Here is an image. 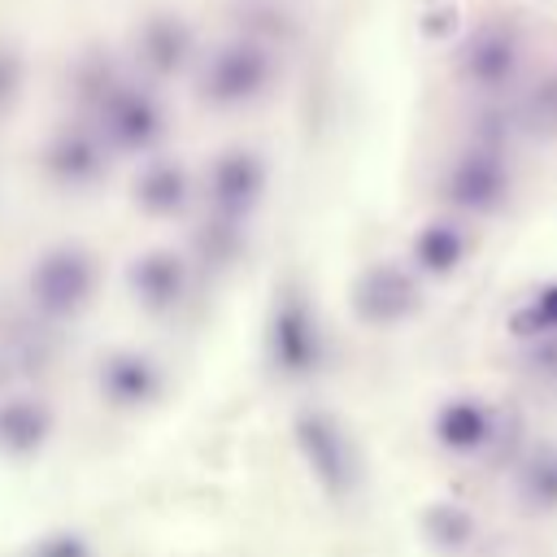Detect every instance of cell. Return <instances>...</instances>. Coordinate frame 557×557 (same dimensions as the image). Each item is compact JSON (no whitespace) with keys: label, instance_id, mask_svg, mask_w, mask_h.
Listing matches in <instances>:
<instances>
[{"label":"cell","instance_id":"1","mask_svg":"<svg viewBox=\"0 0 557 557\" xmlns=\"http://www.w3.org/2000/svg\"><path fill=\"white\" fill-rule=\"evenodd\" d=\"M265 352L283 379H309L326 361V339H322L318 313L296 283L278 287V296H274V309L265 322Z\"/></svg>","mask_w":557,"mask_h":557},{"label":"cell","instance_id":"2","mask_svg":"<svg viewBox=\"0 0 557 557\" xmlns=\"http://www.w3.org/2000/svg\"><path fill=\"white\" fill-rule=\"evenodd\" d=\"M296 448L305 457V466L313 470V479L322 483V492L331 500H348L357 492V448L348 440V431L326 413V409H300L292 422Z\"/></svg>","mask_w":557,"mask_h":557},{"label":"cell","instance_id":"3","mask_svg":"<svg viewBox=\"0 0 557 557\" xmlns=\"http://www.w3.org/2000/svg\"><path fill=\"white\" fill-rule=\"evenodd\" d=\"M270 78H274L270 44H261V39H231V44H222L209 57V65L200 74V96L209 104L231 109V104L257 100L270 87Z\"/></svg>","mask_w":557,"mask_h":557},{"label":"cell","instance_id":"4","mask_svg":"<svg viewBox=\"0 0 557 557\" xmlns=\"http://www.w3.org/2000/svg\"><path fill=\"white\" fill-rule=\"evenodd\" d=\"M96 292V261L78 244L48 248L30 270V305L44 318H74Z\"/></svg>","mask_w":557,"mask_h":557},{"label":"cell","instance_id":"5","mask_svg":"<svg viewBox=\"0 0 557 557\" xmlns=\"http://www.w3.org/2000/svg\"><path fill=\"white\" fill-rule=\"evenodd\" d=\"M509 196V161L505 144L474 139L444 174V200L461 213H492Z\"/></svg>","mask_w":557,"mask_h":557},{"label":"cell","instance_id":"6","mask_svg":"<svg viewBox=\"0 0 557 557\" xmlns=\"http://www.w3.org/2000/svg\"><path fill=\"white\" fill-rule=\"evenodd\" d=\"M91 126H96V135L104 139V148H113V152H144V148H152L157 139H161V131H165V117H161V104H157V96L152 91H144V87H135V83H117L96 109H91Z\"/></svg>","mask_w":557,"mask_h":557},{"label":"cell","instance_id":"7","mask_svg":"<svg viewBox=\"0 0 557 557\" xmlns=\"http://www.w3.org/2000/svg\"><path fill=\"white\" fill-rule=\"evenodd\" d=\"M418 305H422L418 278L396 261H374L352 283V313L366 326H396L409 313H418Z\"/></svg>","mask_w":557,"mask_h":557},{"label":"cell","instance_id":"8","mask_svg":"<svg viewBox=\"0 0 557 557\" xmlns=\"http://www.w3.org/2000/svg\"><path fill=\"white\" fill-rule=\"evenodd\" d=\"M522 65V39L513 22H483L461 48V78L474 91H505L513 87Z\"/></svg>","mask_w":557,"mask_h":557},{"label":"cell","instance_id":"9","mask_svg":"<svg viewBox=\"0 0 557 557\" xmlns=\"http://www.w3.org/2000/svg\"><path fill=\"white\" fill-rule=\"evenodd\" d=\"M265 191V161L248 148H231L209 165L205 178V196H209V213L226 218V222H248V213L257 209Z\"/></svg>","mask_w":557,"mask_h":557},{"label":"cell","instance_id":"10","mask_svg":"<svg viewBox=\"0 0 557 557\" xmlns=\"http://www.w3.org/2000/svg\"><path fill=\"white\" fill-rule=\"evenodd\" d=\"M435 444L457 453V457H474L500 444V413L487 409L479 396H453L435 409Z\"/></svg>","mask_w":557,"mask_h":557},{"label":"cell","instance_id":"11","mask_svg":"<svg viewBox=\"0 0 557 557\" xmlns=\"http://www.w3.org/2000/svg\"><path fill=\"white\" fill-rule=\"evenodd\" d=\"M109 148L96 126H61L44 148V174L61 187H87L104 174Z\"/></svg>","mask_w":557,"mask_h":557},{"label":"cell","instance_id":"12","mask_svg":"<svg viewBox=\"0 0 557 557\" xmlns=\"http://www.w3.org/2000/svg\"><path fill=\"white\" fill-rule=\"evenodd\" d=\"M126 278H131L135 300L148 313H170V309L183 305V296L191 287V265L174 248H152V252H144V257L131 261Z\"/></svg>","mask_w":557,"mask_h":557},{"label":"cell","instance_id":"13","mask_svg":"<svg viewBox=\"0 0 557 557\" xmlns=\"http://www.w3.org/2000/svg\"><path fill=\"white\" fill-rule=\"evenodd\" d=\"M100 392L109 405L117 409H139V405H152L161 396V366L144 352H109L100 361Z\"/></svg>","mask_w":557,"mask_h":557},{"label":"cell","instance_id":"14","mask_svg":"<svg viewBox=\"0 0 557 557\" xmlns=\"http://www.w3.org/2000/svg\"><path fill=\"white\" fill-rule=\"evenodd\" d=\"M135 48H139V61L157 78H170L191 57V30L178 13H152V17H144L139 35H135Z\"/></svg>","mask_w":557,"mask_h":557},{"label":"cell","instance_id":"15","mask_svg":"<svg viewBox=\"0 0 557 557\" xmlns=\"http://www.w3.org/2000/svg\"><path fill=\"white\" fill-rule=\"evenodd\" d=\"M52 435V409L35 396H13L0 400V453L22 461L35 457Z\"/></svg>","mask_w":557,"mask_h":557},{"label":"cell","instance_id":"16","mask_svg":"<svg viewBox=\"0 0 557 557\" xmlns=\"http://www.w3.org/2000/svg\"><path fill=\"white\" fill-rule=\"evenodd\" d=\"M466 252H470V235L453 218H435L413 235V265L422 274L444 278L466 261Z\"/></svg>","mask_w":557,"mask_h":557},{"label":"cell","instance_id":"17","mask_svg":"<svg viewBox=\"0 0 557 557\" xmlns=\"http://www.w3.org/2000/svg\"><path fill=\"white\" fill-rule=\"evenodd\" d=\"M187 196H191V183H187V170L178 161H165V157L148 161L144 174L135 178V205L144 213H152V218L178 213L187 205Z\"/></svg>","mask_w":557,"mask_h":557},{"label":"cell","instance_id":"18","mask_svg":"<svg viewBox=\"0 0 557 557\" xmlns=\"http://www.w3.org/2000/svg\"><path fill=\"white\" fill-rule=\"evenodd\" d=\"M518 500L531 513H557V444H540L518 466Z\"/></svg>","mask_w":557,"mask_h":557},{"label":"cell","instance_id":"19","mask_svg":"<svg viewBox=\"0 0 557 557\" xmlns=\"http://www.w3.org/2000/svg\"><path fill=\"white\" fill-rule=\"evenodd\" d=\"M509 335L522 339V344H535V339H548L557 335V278L535 287L513 313H509Z\"/></svg>","mask_w":557,"mask_h":557},{"label":"cell","instance_id":"20","mask_svg":"<svg viewBox=\"0 0 557 557\" xmlns=\"http://www.w3.org/2000/svg\"><path fill=\"white\" fill-rule=\"evenodd\" d=\"M422 531H426V540H431L435 548L461 553V548L474 540V518H470V509H461V505H453V500H435V505H426V513H422Z\"/></svg>","mask_w":557,"mask_h":557},{"label":"cell","instance_id":"21","mask_svg":"<svg viewBox=\"0 0 557 557\" xmlns=\"http://www.w3.org/2000/svg\"><path fill=\"white\" fill-rule=\"evenodd\" d=\"M196 252L209 265H231L244 252V222H226L209 213V222L196 231Z\"/></svg>","mask_w":557,"mask_h":557},{"label":"cell","instance_id":"22","mask_svg":"<svg viewBox=\"0 0 557 557\" xmlns=\"http://www.w3.org/2000/svg\"><path fill=\"white\" fill-rule=\"evenodd\" d=\"M518 117H522V126H527L531 135L557 139V74H544V78L522 96Z\"/></svg>","mask_w":557,"mask_h":557},{"label":"cell","instance_id":"23","mask_svg":"<svg viewBox=\"0 0 557 557\" xmlns=\"http://www.w3.org/2000/svg\"><path fill=\"white\" fill-rule=\"evenodd\" d=\"M117 83H122V74H117V65H113L104 52H87V57L74 65V91H78V100H83L87 109H96Z\"/></svg>","mask_w":557,"mask_h":557},{"label":"cell","instance_id":"24","mask_svg":"<svg viewBox=\"0 0 557 557\" xmlns=\"http://www.w3.org/2000/svg\"><path fill=\"white\" fill-rule=\"evenodd\" d=\"M22 557H96V553H91L87 535H78V531H48V535L30 540Z\"/></svg>","mask_w":557,"mask_h":557},{"label":"cell","instance_id":"25","mask_svg":"<svg viewBox=\"0 0 557 557\" xmlns=\"http://www.w3.org/2000/svg\"><path fill=\"white\" fill-rule=\"evenodd\" d=\"M22 78H26V65H22V57L9 48V44H0V113L17 100V91H22Z\"/></svg>","mask_w":557,"mask_h":557},{"label":"cell","instance_id":"26","mask_svg":"<svg viewBox=\"0 0 557 557\" xmlns=\"http://www.w3.org/2000/svg\"><path fill=\"white\" fill-rule=\"evenodd\" d=\"M527 348V366L544 379H557V335L548 339H535V344H522Z\"/></svg>","mask_w":557,"mask_h":557},{"label":"cell","instance_id":"27","mask_svg":"<svg viewBox=\"0 0 557 557\" xmlns=\"http://www.w3.org/2000/svg\"><path fill=\"white\" fill-rule=\"evenodd\" d=\"M453 26H457V9H448V4H444V9H431V13L422 17V30H426V35H435V39H440V35H448Z\"/></svg>","mask_w":557,"mask_h":557}]
</instances>
